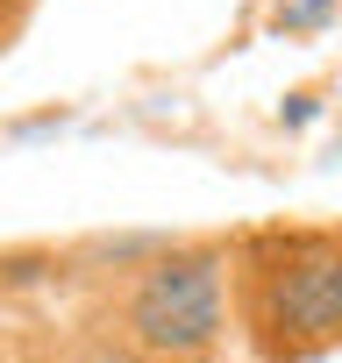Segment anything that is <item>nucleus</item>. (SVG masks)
I'll list each match as a JSON object with an SVG mask.
<instances>
[{
    "label": "nucleus",
    "instance_id": "nucleus-2",
    "mask_svg": "<svg viewBox=\"0 0 342 363\" xmlns=\"http://www.w3.org/2000/svg\"><path fill=\"white\" fill-rule=\"evenodd\" d=\"M114 335L143 363H214L236 335L228 242H171L150 264H136L114 292Z\"/></svg>",
    "mask_w": 342,
    "mask_h": 363
},
{
    "label": "nucleus",
    "instance_id": "nucleus-5",
    "mask_svg": "<svg viewBox=\"0 0 342 363\" xmlns=\"http://www.w3.org/2000/svg\"><path fill=\"white\" fill-rule=\"evenodd\" d=\"M36 8H43V0H36Z\"/></svg>",
    "mask_w": 342,
    "mask_h": 363
},
{
    "label": "nucleus",
    "instance_id": "nucleus-3",
    "mask_svg": "<svg viewBox=\"0 0 342 363\" xmlns=\"http://www.w3.org/2000/svg\"><path fill=\"white\" fill-rule=\"evenodd\" d=\"M335 15H342V0H271V29H285V36H314Z\"/></svg>",
    "mask_w": 342,
    "mask_h": 363
},
{
    "label": "nucleus",
    "instance_id": "nucleus-4",
    "mask_svg": "<svg viewBox=\"0 0 342 363\" xmlns=\"http://www.w3.org/2000/svg\"><path fill=\"white\" fill-rule=\"evenodd\" d=\"M29 22H36V0H0V57L29 36Z\"/></svg>",
    "mask_w": 342,
    "mask_h": 363
},
{
    "label": "nucleus",
    "instance_id": "nucleus-1",
    "mask_svg": "<svg viewBox=\"0 0 342 363\" xmlns=\"http://www.w3.org/2000/svg\"><path fill=\"white\" fill-rule=\"evenodd\" d=\"M236 342L250 363L342 356V221H264L228 235Z\"/></svg>",
    "mask_w": 342,
    "mask_h": 363
}]
</instances>
